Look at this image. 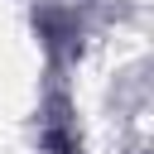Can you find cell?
Instances as JSON below:
<instances>
[]
</instances>
